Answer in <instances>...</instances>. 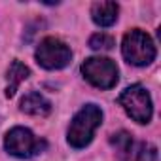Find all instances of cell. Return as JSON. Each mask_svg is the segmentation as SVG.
Here are the masks:
<instances>
[{"label":"cell","instance_id":"6da1fadb","mask_svg":"<svg viewBox=\"0 0 161 161\" xmlns=\"http://www.w3.org/2000/svg\"><path fill=\"white\" fill-rule=\"evenodd\" d=\"M101 123H103V110L97 104H86L70 121L66 135L68 144L76 150L86 148L93 140V135Z\"/></svg>","mask_w":161,"mask_h":161},{"label":"cell","instance_id":"7a4b0ae2","mask_svg":"<svg viewBox=\"0 0 161 161\" xmlns=\"http://www.w3.org/2000/svg\"><path fill=\"white\" fill-rule=\"evenodd\" d=\"M47 142L44 138L34 136V133L27 127H14L4 136V148L10 155L19 159H29L46 150Z\"/></svg>","mask_w":161,"mask_h":161},{"label":"cell","instance_id":"3957f363","mask_svg":"<svg viewBox=\"0 0 161 161\" xmlns=\"http://www.w3.org/2000/svg\"><path fill=\"white\" fill-rule=\"evenodd\" d=\"M121 53L127 63L135 66H146L155 59V46L153 40L140 29H133L123 36Z\"/></svg>","mask_w":161,"mask_h":161},{"label":"cell","instance_id":"277c9868","mask_svg":"<svg viewBox=\"0 0 161 161\" xmlns=\"http://www.w3.org/2000/svg\"><path fill=\"white\" fill-rule=\"evenodd\" d=\"M110 144L114 146L119 161H155L157 157V150L153 144L135 140L127 131H119L112 135Z\"/></svg>","mask_w":161,"mask_h":161},{"label":"cell","instance_id":"5b68a950","mask_svg":"<svg viewBox=\"0 0 161 161\" xmlns=\"http://www.w3.org/2000/svg\"><path fill=\"white\" fill-rule=\"evenodd\" d=\"M118 103L123 106V110L127 112V116L133 121H136V123H148L152 119V112H153V108H152V97H150V93H148V89L144 86L135 84V86L127 87L119 95Z\"/></svg>","mask_w":161,"mask_h":161},{"label":"cell","instance_id":"8992f818","mask_svg":"<svg viewBox=\"0 0 161 161\" xmlns=\"http://www.w3.org/2000/svg\"><path fill=\"white\" fill-rule=\"evenodd\" d=\"M86 80L99 89H112L118 84V66L108 57H89L82 64Z\"/></svg>","mask_w":161,"mask_h":161},{"label":"cell","instance_id":"52a82bcc","mask_svg":"<svg viewBox=\"0 0 161 161\" xmlns=\"http://www.w3.org/2000/svg\"><path fill=\"white\" fill-rule=\"evenodd\" d=\"M36 61L40 66L47 68V70H59L64 68L70 61H72V51L70 47L53 36H47L40 42V46L36 47Z\"/></svg>","mask_w":161,"mask_h":161},{"label":"cell","instance_id":"ba28073f","mask_svg":"<svg viewBox=\"0 0 161 161\" xmlns=\"http://www.w3.org/2000/svg\"><path fill=\"white\" fill-rule=\"evenodd\" d=\"M19 108H21V112H25L29 116H47L51 112V103L42 93L32 91V93H27L21 99Z\"/></svg>","mask_w":161,"mask_h":161},{"label":"cell","instance_id":"9c48e42d","mask_svg":"<svg viewBox=\"0 0 161 161\" xmlns=\"http://www.w3.org/2000/svg\"><path fill=\"white\" fill-rule=\"evenodd\" d=\"M31 76V70L27 64H23L21 61H14L6 72V97H14L17 87L21 86V82H25V80Z\"/></svg>","mask_w":161,"mask_h":161},{"label":"cell","instance_id":"30bf717a","mask_svg":"<svg viewBox=\"0 0 161 161\" xmlns=\"http://www.w3.org/2000/svg\"><path fill=\"white\" fill-rule=\"evenodd\" d=\"M118 4L116 2H95L91 8V19L99 27H110L118 19Z\"/></svg>","mask_w":161,"mask_h":161},{"label":"cell","instance_id":"8fae6325","mask_svg":"<svg viewBox=\"0 0 161 161\" xmlns=\"http://www.w3.org/2000/svg\"><path fill=\"white\" fill-rule=\"evenodd\" d=\"M114 46H116L114 38L110 34H104V32H97L89 38V47L95 51H110Z\"/></svg>","mask_w":161,"mask_h":161}]
</instances>
